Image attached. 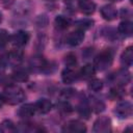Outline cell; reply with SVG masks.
Masks as SVG:
<instances>
[{"label": "cell", "instance_id": "6da1fadb", "mask_svg": "<svg viewBox=\"0 0 133 133\" xmlns=\"http://www.w3.org/2000/svg\"><path fill=\"white\" fill-rule=\"evenodd\" d=\"M25 97H26L25 92L21 87L14 85V84H10V85L5 87V89L3 91L2 99L5 102H7L8 104L15 105V104H19L22 101H24Z\"/></svg>", "mask_w": 133, "mask_h": 133}, {"label": "cell", "instance_id": "7a4b0ae2", "mask_svg": "<svg viewBox=\"0 0 133 133\" xmlns=\"http://www.w3.org/2000/svg\"><path fill=\"white\" fill-rule=\"evenodd\" d=\"M112 52L109 49H106L104 51H102L96 58H95V62H94V66L96 70L99 71H104L106 69H108L111 63H112Z\"/></svg>", "mask_w": 133, "mask_h": 133}, {"label": "cell", "instance_id": "3957f363", "mask_svg": "<svg viewBox=\"0 0 133 133\" xmlns=\"http://www.w3.org/2000/svg\"><path fill=\"white\" fill-rule=\"evenodd\" d=\"M64 132H72V133H82V132H85L86 131V127L85 125L78 121V119H73V121H70L68 122L63 129H62Z\"/></svg>", "mask_w": 133, "mask_h": 133}, {"label": "cell", "instance_id": "277c9868", "mask_svg": "<svg viewBox=\"0 0 133 133\" xmlns=\"http://www.w3.org/2000/svg\"><path fill=\"white\" fill-rule=\"evenodd\" d=\"M114 113L121 117V118H125V117H128L132 114V105L130 102H122L119 104L116 105L115 109H114Z\"/></svg>", "mask_w": 133, "mask_h": 133}, {"label": "cell", "instance_id": "5b68a950", "mask_svg": "<svg viewBox=\"0 0 133 133\" xmlns=\"http://www.w3.org/2000/svg\"><path fill=\"white\" fill-rule=\"evenodd\" d=\"M84 39V31L83 30H80V29H77L73 32H71L68 37H66V43L70 45V46H78L80 45Z\"/></svg>", "mask_w": 133, "mask_h": 133}, {"label": "cell", "instance_id": "8992f818", "mask_svg": "<svg viewBox=\"0 0 133 133\" xmlns=\"http://www.w3.org/2000/svg\"><path fill=\"white\" fill-rule=\"evenodd\" d=\"M110 127H111L110 119L106 116H101L95 122L94 131L95 132H108L110 131Z\"/></svg>", "mask_w": 133, "mask_h": 133}, {"label": "cell", "instance_id": "52a82bcc", "mask_svg": "<svg viewBox=\"0 0 133 133\" xmlns=\"http://www.w3.org/2000/svg\"><path fill=\"white\" fill-rule=\"evenodd\" d=\"M29 41V33L26 31H18L11 36V42L17 47L25 46Z\"/></svg>", "mask_w": 133, "mask_h": 133}, {"label": "cell", "instance_id": "ba28073f", "mask_svg": "<svg viewBox=\"0 0 133 133\" xmlns=\"http://www.w3.org/2000/svg\"><path fill=\"white\" fill-rule=\"evenodd\" d=\"M101 15L103 17V19H105L106 21H112L114 19H116L117 17V10L114 6L110 5V4H106L101 8Z\"/></svg>", "mask_w": 133, "mask_h": 133}, {"label": "cell", "instance_id": "9c48e42d", "mask_svg": "<svg viewBox=\"0 0 133 133\" xmlns=\"http://www.w3.org/2000/svg\"><path fill=\"white\" fill-rule=\"evenodd\" d=\"M78 77H79L78 73L75 70H73L72 68H69V66L65 68L61 73V79L66 84H71V83L75 82L78 79Z\"/></svg>", "mask_w": 133, "mask_h": 133}, {"label": "cell", "instance_id": "30bf717a", "mask_svg": "<svg viewBox=\"0 0 133 133\" xmlns=\"http://www.w3.org/2000/svg\"><path fill=\"white\" fill-rule=\"evenodd\" d=\"M78 5L84 15H91L96 10V4L91 0H79Z\"/></svg>", "mask_w": 133, "mask_h": 133}, {"label": "cell", "instance_id": "8fae6325", "mask_svg": "<svg viewBox=\"0 0 133 133\" xmlns=\"http://www.w3.org/2000/svg\"><path fill=\"white\" fill-rule=\"evenodd\" d=\"M35 111H36L35 105L28 103V104H25L20 107V109L18 110V114H19V116H21L23 118H27V117H31L35 113Z\"/></svg>", "mask_w": 133, "mask_h": 133}, {"label": "cell", "instance_id": "7c38bea8", "mask_svg": "<svg viewBox=\"0 0 133 133\" xmlns=\"http://www.w3.org/2000/svg\"><path fill=\"white\" fill-rule=\"evenodd\" d=\"M34 105H35L36 111H38L39 113H43V114L48 113L52 109V103L48 99H41Z\"/></svg>", "mask_w": 133, "mask_h": 133}, {"label": "cell", "instance_id": "4fadbf2b", "mask_svg": "<svg viewBox=\"0 0 133 133\" xmlns=\"http://www.w3.org/2000/svg\"><path fill=\"white\" fill-rule=\"evenodd\" d=\"M22 58H23V52L19 50H15L7 54L6 61L11 65H18L22 61Z\"/></svg>", "mask_w": 133, "mask_h": 133}, {"label": "cell", "instance_id": "5bb4252c", "mask_svg": "<svg viewBox=\"0 0 133 133\" xmlns=\"http://www.w3.org/2000/svg\"><path fill=\"white\" fill-rule=\"evenodd\" d=\"M95 73H96L95 66L91 65V64H86V65H84V66L80 70V72H79L78 75H79L81 78H83V79H90V78L95 75Z\"/></svg>", "mask_w": 133, "mask_h": 133}, {"label": "cell", "instance_id": "9a60e30c", "mask_svg": "<svg viewBox=\"0 0 133 133\" xmlns=\"http://www.w3.org/2000/svg\"><path fill=\"white\" fill-rule=\"evenodd\" d=\"M118 32L124 35H131L133 32V24L130 21H123L118 25Z\"/></svg>", "mask_w": 133, "mask_h": 133}, {"label": "cell", "instance_id": "2e32d148", "mask_svg": "<svg viewBox=\"0 0 133 133\" xmlns=\"http://www.w3.org/2000/svg\"><path fill=\"white\" fill-rule=\"evenodd\" d=\"M121 58H122V62L125 65H127V66L131 65L132 62H133V49H132V47H128L123 52Z\"/></svg>", "mask_w": 133, "mask_h": 133}, {"label": "cell", "instance_id": "e0dca14e", "mask_svg": "<svg viewBox=\"0 0 133 133\" xmlns=\"http://www.w3.org/2000/svg\"><path fill=\"white\" fill-rule=\"evenodd\" d=\"M12 78L16 81H19V82L26 81L28 79V73L25 70H23V69H17L12 73Z\"/></svg>", "mask_w": 133, "mask_h": 133}, {"label": "cell", "instance_id": "ac0fdd59", "mask_svg": "<svg viewBox=\"0 0 133 133\" xmlns=\"http://www.w3.org/2000/svg\"><path fill=\"white\" fill-rule=\"evenodd\" d=\"M55 24H56V26H57L58 28H60V29H65V28H68V27L70 26L71 20H70L69 18L64 17V16H58V17H56V19H55Z\"/></svg>", "mask_w": 133, "mask_h": 133}, {"label": "cell", "instance_id": "d6986e66", "mask_svg": "<svg viewBox=\"0 0 133 133\" xmlns=\"http://www.w3.org/2000/svg\"><path fill=\"white\" fill-rule=\"evenodd\" d=\"M114 79L116 81V83H118L119 85L121 84H126L129 79H130V76H129V73L126 72V71H119L117 74L114 75Z\"/></svg>", "mask_w": 133, "mask_h": 133}, {"label": "cell", "instance_id": "ffe728a7", "mask_svg": "<svg viewBox=\"0 0 133 133\" xmlns=\"http://www.w3.org/2000/svg\"><path fill=\"white\" fill-rule=\"evenodd\" d=\"M103 87V82L100 79H92L88 83V89L91 91H99Z\"/></svg>", "mask_w": 133, "mask_h": 133}, {"label": "cell", "instance_id": "44dd1931", "mask_svg": "<svg viewBox=\"0 0 133 133\" xmlns=\"http://www.w3.org/2000/svg\"><path fill=\"white\" fill-rule=\"evenodd\" d=\"M94 22L91 20H88V19H84V20H79L78 22H76V25L78 27V29L80 30H85V29H88L92 26Z\"/></svg>", "mask_w": 133, "mask_h": 133}, {"label": "cell", "instance_id": "7402d4cb", "mask_svg": "<svg viewBox=\"0 0 133 133\" xmlns=\"http://www.w3.org/2000/svg\"><path fill=\"white\" fill-rule=\"evenodd\" d=\"M124 89L119 86V85H116L115 87L111 88L110 90V97L112 99H121L123 96H124Z\"/></svg>", "mask_w": 133, "mask_h": 133}, {"label": "cell", "instance_id": "603a6c76", "mask_svg": "<svg viewBox=\"0 0 133 133\" xmlns=\"http://www.w3.org/2000/svg\"><path fill=\"white\" fill-rule=\"evenodd\" d=\"M76 62H77V59H76L75 54L69 53V54L65 55V57H64V63H65L69 68H72L73 65H75Z\"/></svg>", "mask_w": 133, "mask_h": 133}, {"label": "cell", "instance_id": "cb8c5ba5", "mask_svg": "<svg viewBox=\"0 0 133 133\" xmlns=\"http://www.w3.org/2000/svg\"><path fill=\"white\" fill-rule=\"evenodd\" d=\"M8 39H9V35H8L7 31L4 29H0V47L6 45Z\"/></svg>", "mask_w": 133, "mask_h": 133}, {"label": "cell", "instance_id": "d4e9b609", "mask_svg": "<svg viewBox=\"0 0 133 133\" xmlns=\"http://www.w3.org/2000/svg\"><path fill=\"white\" fill-rule=\"evenodd\" d=\"M58 107H59V110H61L63 112H71L72 111V106L68 102H65V101L60 102L58 104Z\"/></svg>", "mask_w": 133, "mask_h": 133}, {"label": "cell", "instance_id": "484cf974", "mask_svg": "<svg viewBox=\"0 0 133 133\" xmlns=\"http://www.w3.org/2000/svg\"><path fill=\"white\" fill-rule=\"evenodd\" d=\"M89 112H90V110H89V108L87 106H84V107H80L79 108V113L81 115H83L84 117H88Z\"/></svg>", "mask_w": 133, "mask_h": 133}, {"label": "cell", "instance_id": "4316f807", "mask_svg": "<svg viewBox=\"0 0 133 133\" xmlns=\"http://www.w3.org/2000/svg\"><path fill=\"white\" fill-rule=\"evenodd\" d=\"M73 94H74V89H71V88H69V89H63V90L61 91V96L64 97L65 99H68L69 97H71Z\"/></svg>", "mask_w": 133, "mask_h": 133}, {"label": "cell", "instance_id": "83f0119b", "mask_svg": "<svg viewBox=\"0 0 133 133\" xmlns=\"http://www.w3.org/2000/svg\"><path fill=\"white\" fill-rule=\"evenodd\" d=\"M1 21H2V15L0 14V23H1Z\"/></svg>", "mask_w": 133, "mask_h": 133}, {"label": "cell", "instance_id": "f1b7e54d", "mask_svg": "<svg viewBox=\"0 0 133 133\" xmlns=\"http://www.w3.org/2000/svg\"><path fill=\"white\" fill-rule=\"evenodd\" d=\"M64 1H65V2H71L72 0H64Z\"/></svg>", "mask_w": 133, "mask_h": 133}]
</instances>
